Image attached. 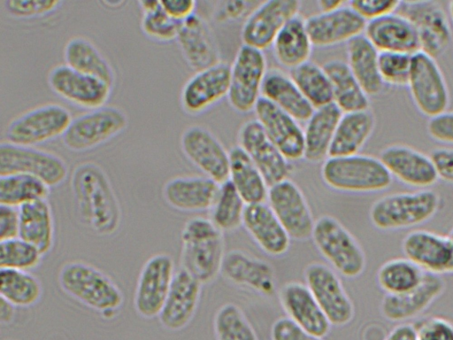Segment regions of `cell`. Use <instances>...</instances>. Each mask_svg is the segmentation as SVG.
Here are the masks:
<instances>
[{"instance_id":"cell-10","label":"cell","mask_w":453,"mask_h":340,"mask_svg":"<svg viewBox=\"0 0 453 340\" xmlns=\"http://www.w3.org/2000/svg\"><path fill=\"white\" fill-rule=\"evenodd\" d=\"M407 87L416 109L428 119L448 110L449 89L434 58L422 51L412 55Z\"/></svg>"},{"instance_id":"cell-58","label":"cell","mask_w":453,"mask_h":340,"mask_svg":"<svg viewBox=\"0 0 453 340\" xmlns=\"http://www.w3.org/2000/svg\"><path fill=\"white\" fill-rule=\"evenodd\" d=\"M19 209L0 205V241L19 236Z\"/></svg>"},{"instance_id":"cell-47","label":"cell","mask_w":453,"mask_h":340,"mask_svg":"<svg viewBox=\"0 0 453 340\" xmlns=\"http://www.w3.org/2000/svg\"><path fill=\"white\" fill-rule=\"evenodd\" d=\"M213 328L217 340H258L243 311L234 303H226L219 308Z\"/></svg>"},{"instance_id":"cell-41","label":"cell","mask_w":453,"mask_h":340,"mask_svg":"<svg viewBox=\"0 0 453 340\" xmlns=\"http://www.w3.org/2000/svg\"><path fill=\"white\" fill-rule=\"evenodd\" d=\"M332 86L334 104L342 113L370 109V97L346 61L333 58L324 63Z\"/></svg>"},{"instance_id":"cell-12","label":"cell","mask_w":453,"mask_h":340,"mask_svg":"<svg viewBox=\"0 0 453 340\" xmlns=\"http://www.w3.org/2000/svg\"><path fill=\"white\" fill-rule=\"evenodd\" d=\"M10 174L35 176L52 188L65 181L68 166L60 156L51 151L2 142L0 175Z\"/></svg>"},{"instance_id":"cell-39","label":"cell","mask_w":453,"mask_h":340,"mask_svg":"<svg viewBox=\"0 0 453 340\" xmlns=\"http://www.w3.org/2000/svg\"><path fill=\"white\" fill-rule=\"evenodd\" d=\"M228 181L247 205L265 202L269 185L250 157L238 146L229 151Z\"/></svg>"},{"instance_id":"cell-54","label":"cell","mask_w":453,"mask_h":340,"mask_svg":"<svg viewBox=\"0 0 453 340\" xmlns=\"http://www.w3.org/2000/svg\"><path fill=\"white\" fill-rule=\"evenodd\" d=\"M257 4L251 1H220L217 2L212 18L219 24L239 20L248 14Z\"/></svg>"},{"instance_id":"cell-50","label":"cell","mask_w":453,"mask_h":340,"mask_svg":"<svg viewBox=\"0 0 453 340\" xmlns=\"http://www.w3.org/2000/svg\"><path fill=\"white\" fill-rule=\"evenodd\" d=\"M411 57L412 55L400 52H380V73L387 87H407Z\"/></svg>"},{"instance_id":"cell-36","label":"cell","mask_w":453,"mask_h":340,"mask_svg":"<svg viewBox=\"0 0 453 340\" xmlns=\"http://www.w3.org/2000/svg\"><path fill=\"white\" fill-rule=\"evenodd\" d=\"M376 118L371 109L345 112L338 122L329 157H342L360 153L372 136Z\"/></svg>"},{"instance_id":"cell-18","label":"cell","mask_w":453,"mask_h":340,"mask_svg":"<svg viewBox=\"0 0 453 340\" xmlns=\"http://www.w3.org/2000/svg\"><path fill=\"white\" fill-rule=\"evenodd\" d=\"M230 83V65L219 61L195 72L183 84L180 103L184 112L201 115L227 97Z\"/></svg>"},{"instance_id":"cell-30","label":"cell","mask_w":453,"mask_h":340,"mask_svg":"<svg viewBox=\"0 0 453 340\" xmlns=\"http://www.w3.org/2000/svg\"><path fill=\"white\" fill-rule=\"evenodd\" d=\"M220 184L205 175H180L169 179L162 194L172 208L180 212L211 210Z\"/></svg>"},{"instance_id":"cell-34","label":"cell","mask_w":453,"mask_h":340,"mask_svg":"<svg viewBox=\"0 0 453 340\" xmlns=\"http://www.w3.org/2000/svg\"><path fill=\"white\" fill-rule=\"evenodd\" d=\"M342 112L331 104L314 109L303 128L304 156L310 163L324 162L328 157Z\"/></svg>"},{"instance_id":"cell-2","label":"cell","mask_w":453,"mask_h":340,"mask_svg":"<svg viewBox=\"0 0 453 340\" xmlns=\"http://www.w3.org/2000/svg\"><path fill=\"white\" fill-rule=\"evenodd\" d=\"M58 282L66 295L80 304L111 319L120 309L124 296L116 282L99 268L81 260L65 263Z\"/></svg>"},{"instance_id":"cell-17","label":"cell","mask_w":453,"mask_h":340,"mask_svg":"<svg viewBox=\"0 0 453 340\" xmlns=\"http://www.w3.org/2000/svg\"><path fill=\"white\" fill-rule=\"evenodd\" d=\"M266 201L290 238L305 241L311 237L316 220L295 182L286 179L270 186Z\"/></svg>"},{"instance_id":"cell-1","label":"cell","mask_w":453,"mask_h":340,"mask_svg":"<svg viewBox=\"0 0 453 340\" xmlns=\"http://www.w3.org/2000/svg\"><path fill=\"white\" fill-rule=\"evenodd\" d=\"M70 184L81 221L97 236L113 235L120 226L121 208L104 170L96 162H81L73 168Z\"/></svg>"},{"instance_id":"cell-49","label":"cell","mask_w":453,"mask_h":340,"mask_svg":"<svg viewBox=\"0 0 453 340\" xmlns=\"http://www.w3.org/2000/svg\"><path fill=\"white\" fill-rule=\"evenodd\" d=\"M43 254L19 236L0 241V268L29 271L37 267Z\"/></svg>"},{"instance_id":"cell-24","label":"cell","mask_w":453,"mask_h":340,"mask_svg":"<svg viewBox=\"0 0 453 340\" xmlns=\"http://www.w3.org/2000/svg\"><path fill=\"white\" fill-rule=\"evenodd\" d=\"M220 274L229 282L248 288L270 298L276 292L277 279L273 267L266 261L241 250H232L224 256Z\"/></svg>"},{"instance_id":"cell-6","label":"cell","mask_w":453,"mask_h":340,"mask_svg":"<svg viewBox=\"0 0 453 340\" xmlns=\"http://www.w3.org/2000/svg\"><path fill=\"white\" fill-rule=\"evenodd\" d=\"M311 238L319 253L341 275L352 279L365 271L366 258L363 248L336 218L331 215L319 217Z\"/></svg>"},{"instance_id":"cell-15","label":"cell","mask_w":453,"mask_h":340,"mask_svg":"<svg viewBox=\"0 0 453 340\" xmlns=\"http://www.w3.org/2000/svg\"><path fill=\"white\" fill-rule=\"evenodd\" d=\"M174 274V262L166 253L154 254L145 261L134 294V307L141 317L152 319L159 315Z\"/></svg>"},{"instance_id":"cell-61","label":"cell","mask_w":453,"mask_h":340,"mask_svg":"<svg viewBox=\"0 0 453 340\" xmlns=\"http://www.w3.org/2000/svg\"><path fill=\"white\" fill-rule=\"evenodd\" d=\"M15 309L12 304L4 298L0 299V322L2 325L10 324L15 316Z\"/></svg>"},{"instance_id":"cell-25","label":"cell","mask_w":453,"mask_h":340,"mask_svg":"<svg viewBox=\"0 0 453 340\" xmlns=\"http://www.w3.org/2000/svg\"><path fill=\"white\" fill-rule=\"evenodd\" d=\"M175 40L186 63L195 72L221 61L214 33L199 14L195 13L180 23Z\"/></svg>"},{"instance_id":"cell-11","label":"cell","mask_w":453,"mask_h":340,"mask_svg":"<svg viewBox=\"0 0 453 340\" xmlns=\"http://www.w3.org/2000/svg\"><path fill=\"white\" fill-rule=\"evenodd\" d=\"M414 26L420 51L436 58L441 56L453 40L448 12L436 1H403L396 11Z\"/></svg>"},{"instance_id":"cell-28","label":"cell","mask_w":453,"mask_h":340,"mask_svg":"<svg viewBox=\"0 0 453 340\" xmlns=\"http://www.w3.org/2000/svg\"><path fill=\"white\" fill-rule=\"evenodd\" d=\"M202 283L180 268L158 315L163 328L171 331L184 328L192 321L199 305Z\"/></svg>"},{"instance_id":"cell-16","label":"cell","mask_w":453,"mask_h":340,"mask_svg":"<svg viewBox=\"0 0 453 340\" xmlns=\"http://www.w3.org/2000/svg\"><path fill=\"white\" fill-rule=\"evenodd\" d=\"M297 0H269L257 3L244 19L241 27L242 44L260 50L271 47L281 28L300 14Z\"/></svg>"},{"instance_id":"cell-43","label":"cell","mask_w":453,"mask_h":340,"mask_svg":"<svg viewBox=\"0 0 453 340\" xmlns=\"http://www.w3.org/2000/svg\"><path fill=\"white\" fill-rule=\"evenodd\" d=\"M426 272L407 258L392 259L378 269L379 287L388 295H400L418 286Z\"/></svg>"},{"instance_id":"cell-27","label":"cell","mask_w":453,"mask_h":340,"mask_svg":"<svg viewBox=\"0 0 453 340\" xmlns=\"http://www.w3.org/2000/svg\"><path fill=\"white\" fill-rule=\"evenodd\" d=\"M446 282L439 274L426 273L421 283L400 295L385 294L381 315L393 322H404L423 313L444 292Z\"/></svg>"},{"instance_id":"cell-57","label":"cell","mask_w":453,"mask_h":340,"mask_svg":"<svg viewBox=\"0 0 453 340\" xmlns=\"http://www.w3.org/2000/svg\"><path fill=\"white\" fill-rule=\"evenodd\" d=\"M430 157L439 179L453 184V146L435 148Z\"/></svg>"},{"instance_id":"cell-55","label":"cell","mask_w":453,"mask_h":340,"mask_svg":"<svg viewBox=\"0 0 453 340\" xmlns=\"http://www.w3.org/2000/svg\"><path fill=\"white\" fill-rule=\"evenodd\" d=\"M426 132L433 140L453 146V110H447L429 118Z\"/></svg>"},{"instance_id":"cell-13","label":"cell","mask_w":453,"mask_h":340,"mask_svg":"<svg viewBox=\"0 0 453 340\" xmlns=\"http://www.w3.org/2000/svg\"><path fill=\"white\" fill-rule=\"evenodd\" d=\"M304 279L331 325L342 327L352 321L354 304L338 274L331 267L312 262L304 269Z\"/></svg>"},{"instance_id":"cell-60","label":"cell","mask_w":453,"mask_h":340,"mask_svg":"<svg viewBox=\"0 0 453 340\" xmlns=\"http://www.w3.org/2000/svg\"><path fill=\"white\" fill-rule=\"evenodd\" d=\"M383 340H418L415 325L401 323L395 327Z\"/></svg>"},{"instance_id":"cell-40","label":"cell","mask_w":453,"mask_h":340,"mask_svg":"<svg viewBox=\"0 0 453 340\" xmlns=\"http://www.w3.org/2000/svg\"><path fill=\"white\" fill-rule=\"evenodd\" d=\"M65 64L71 68L98 78L111 87L116 80L114 68L95 43L84 36H73L64 47Z\"/></svg>"},{"instance_id":"cell-20","label":"cell","mask_w":453,"mask_h":340,"mask_svg":"<svg viewBox=\"0 0 453 340\" xmlns=\"http://www.w3.org/2000/svg\"><path fill=\"white\" fill-rule=\"evenodd\" d=\"M47 82L58 97L88 110L105 105L112 89L105 81L76 71L65 64L53 66L48 73Z\"/></svg>"},{"instance_id":"cell-23","label":"cell","mask_w":453,"mask_h":340,"mask_svg":"<svg viewBox=\"0 0 453 340\" xmlns=\"http://www.w3.org/2000/svg\"><path fill=\"white\" fill-rule=\"evenodd\" d=\"M305 25L313 47L326 48L364 35L366 21L346 3L333 12L310 15Z\"/></svg>"},{"instance_id":"cell-19","label":"cell","mask_w":453,"mask_h":340,"mask_svg":"<svg viewBox=\"0 0 453 340\" xmlns=\"http://www.w3.org/2000/svg\"><path fill=\"white\" fill-rule=\"evenodd\" d=\"M237 144L253 161L270 186L289 179L293 166L255 120L241 124L236 135Z\"/></svg>"},{"instance_id":"cell-51","label":"cell","mask_w":453,"mask_h":340,"mask_svg":"<svg viewBox=\"0 0 453 340\" xmlns=\"http://www.w3.org/2000/svg\"><path fill=\"white\" fill-rule=\"evenodd\" d=\"M62 2L56 0H7L4 9L16 19H34L43 17L58 8Z\"/></svg>"},{"instance_id":"cell-62","label":"cell","mask_w":453,"mask_h":340,"mask_svg":"<svg viewBox=\"0 0 453 340\" xmlns=\"http://www.w3.org/2000/svg\"><path fill=\"white\" fill-rule=\"evenodd\" d=\"M345 4V2L338 0H319L317 2L320 12H333L343 6Z\"/></svg>"},{"instance_id":"cell-46","label":"cell","mask_w":453,"mask_h":340,"mask_svg":"<svg viewBox=\"0 0 453 340\" xmlns=\"http://www.w3.org/2000/svg\"><path fill=\"white\" fill-rule=\"evenodd\" d=\"M246 205L232 183L226 181L220 184L209 219L220 231H234L242 225Z\"/></svg>"},{"instance_id":"cell-4","label":"cell","mask_w":453,"mask_h":340,"mask_svg":"<svg viewBox=\"0 0 453 340\" xmlns=\"http://www.w3.org/2000/svg\"><path fill=\"white\" fill-rule=\"evenodd\" d=\"M320 174L327 187L346 193L379 192L389 188L393 181L379 157L361 153L328 157Z\"/></svg>"},{"instance_id":"cell-38","label":"cell","mask_w":453,"mask_h":340,"mask_svg":"<svg viewBox=\"0 0 453 340\" xmlns=\"http://www.w3.org/2000/svg\"><path fill=\"white\" fill-rule=\"evenodd\" d=\"M19 209V236L35 245L43 255L54 245L55 224L50 205L39 199L21 205Z\"/></svg>"},{"instance_id":"cell-56","label":"cell","mask_w":453,"mask_h":340,"mask_svg":"<svg viewBox=\"0 0 453 340\" xmlns=\"http://www.w3.org/2000/svg\"><path fill=\"white\" fill-rule=\"evenodd\" d=\"M272 340H323L310 334L288 317L276 320L271 328Z\"/></svg>"},{"instance_id":"cell-29","label":"cell","mask_w":453,"mask_h":340,"mask_svg":"<svg viewBox=\"0 0 453 340\" xmlns=\"http://www.w3.org/2000/svg\"><path fill=\"white\" fill-rule=\"evenodd\" d=\"M279 301L287 317L300 328L318 337L327 336L331 323L306 284H284L279 291Z\"/></svg>"},{"instance_id":"cell-21","label":"cell","mask_w":453,"mask_h":340,"mask_svg":"<svg viewBox=\"0 0 453 340\" xmlns=\"http://www.w3.org/2000/svg\"><path fill=\"white\" fill-rule=\"evenodd\" d=\"M379 158L393 178L418 189H429L439 180L430 155L410 145L388 144L381 149Z\"/></svg>"},{"instance_id":"cell-44","label":"cell","mask_w":453,"mask_h":340,"mask_svg":"<svg viewBox=\"0 0 453 340\" xmlns=\"http://www.w3.org/2000/svg\"><path fill=\"white\" fill-rule=\"evenodd\" d=\"M0 296L16 307L37 304L42 295L40 280L29 271L1 268Z\"/></svg>"},{"instance_id":"cell-64","label":"cell","mask_w":453,"mask_h":340,"mask_svg":"<svg viewBox=\"0 0 453 340\" xmlns=\"http://www.w3.org/2000/svg\"><path fill=\"white\" fill-rule=\"evenodd\" d=\"M447 236H448V239L449 241V243H450V246H451V249H452V252H453V228H452V229L450 230V232L449 233V235ZM452 273H453V261H452L450 274H452Z\"/></svg>"},{"instance_id":"cell-8","label":"cell","mask_w":453,"mask_h":340,"mask_svg":"<svg viewBox=\"0 0 453 340\" xmlns=\"http://www.w3.org/2000/svg\"><path fill=\"white\" fill-rule=\"evenodd\" d=\"M128 125L126 112L117 106L104 105L73 118L63 144L70 151L93 150L121 134Z\"/></svg>"},{"instance_id":"cell-3","label":"cell","mask_w":453,"mask_h":340,"mask_svg":"<svg viewBox=\"0 0 453 340\" xmlns=\"http://www.w3.org/2000/svg\"><path fill=\"white\" fill-rule=\"evenodd\" d=\"M180 240V268L202 284L213 282L226 254L223 232L210 219L196 216L184 224Z\"/></svg>"},{"instance_id":"cell-33","label":"cell","mask_w":453,"mask_h":340,"mask_svg":"<svg viewBox=\"0 0 453 340\" xmlns=\"http://www.w3.org/2000/svg\"><path fill=\"white\" fill-rule=\"evenodd\" d=\"M261 97L299 122L305 123L314 112V108L303 97L289 73L277 67L268 69Z\"/></svg>"},{"instance_id":"cell-63","label":"cell","mask_w":453,"mask_h":340,"mask_svg":"<svg viewBox=\"0 0 453 340\" xmlns=\"http://www.w3.org/2000/svg\"><path fill=\"white\" fill-rule=\"evenodd\" d=\"M448 15L453 28V1H450L448 5Z\"/></svg>"},{"instance_id":"cell-5","label":"cell","mask_w":453,"mask_h":340,"mask_svg":"<svg viewBox=\"0 0 453 340\" xmlns=\"http://www.w3.org/2000/svg\"><path fill=\"white\" fill-rule=\"evenodd\" d=\"M440 205V195L431 189L391 193L372 204L369 218L382 231L405 229L430 220Z\"/></svg>"},{"instance_id":"cell-26","label":"cell","mask_w":453,"mask_h":340,"mask_svg":"<svg viewBox=\"0 0 453 340\" xmlns=\"http://www.w3.org/2000/svg\"><path fill=\"white\" fill-rule=\"evenodd\" d=\"M402 250L408 259L426 273L450 274L453 252L447 236L414 229L403 237Z\"/></svg>"},{"instance_id":"cell-59","label":"cell","mask_w":453,"mask_h":340,"mask_svg":"<svg viewBox=\"0 0 453 340\" xmlns=\"http://www.w3.org/2000/svg\"><path fill=\"white\" fill-rule=\"evenodd\" d=\"M160 3L165 12L178 22L196 13V2L193 0H163Z\"/></svg>"},{"instance_id":"cell-7","label":"cell","mask_w":453,"mask_h":340,"mask_svg":"<svg viewBox=\"0 0 453 340\" xmlns=\"http://www.w3.org/2000/svg\"><path fill=\"white\" fill-rule=\"evenodd\" d=\"M72 120L69 110L60 104L35 106L10 120L5 128L6 142L35 147L62 136Z\"/></svg>"},{"instance_id":"cell-45","label":"cell","mask_w":453,"mask_h":340,"mask_svg":"<svg viewBox=\"0 0 453 340\" xmlns=\"http://www.w3.org/2000/svg\"><path fill=\"white\" fill-rule=\"evenodd\" d=\"M50 187L26 174L0 175V205L19 208L39 199H47Z\"/></svg>"},{"instance_id":"cell-31","label":"cell","mask_w":453,"mask_h":340,"mask_svg":"<svg viewBox=\"0 0 453 340\" xmlns=\"http://www.w3.org/2000/svg\"><path fill=\"white\" fill-rule=\"evenodd\" d=\"M364 35L379 52L413 55L420 51L414 26L397 12L366 22Z\"/></svg>"},{"instance_id":"cell-32","label":"cell","mask_w":453,"mask_h":340,"mask_svg":"<svg viewBox=\"0 0 453 340\" xmlns=\"http://www.w3.org/2000/svg\"><path fill=\"white\" fill-rule=\"evenodd\" d=\"M242 225L269 256L280 257L288 251L291 238L266 202L247 205Z\"/></svg>"},{"instance_id":"cell-14","label":"cell","mask_w":453,"mask_h":340,"mask_svg":"<svg viewBox=\"0 0 453 340\" xmlns=\"http://www.w3.org/2000/svg\"><path fill=\"white\" fill-rule=\"evenodd\" d=\"M180 145L187 159L203 175L219 184L228 181L229 151L208 128L199 124L187 127Z\"/></svg>"},{"instance_id":"cell-22","label":"cell","mask_w":453,"mask_h":340,"mask_svg":"<svg viewBox=\"0 0 453 340\" xmlns=\"http://www.w3.org/2000/svg\"><path fill=\"white\" fill-rule=\"evenodd\" d=\"M253 112L255 120L288 161L303 158V128L298 120L262 97Z\"/></svg>"},{"instance_id":"cell-53","label":"cell","mask_w":453,"mask_h":340,"mask_svg":"<svg viewBox=\"0 0 453 340\" xmlns=\"http://www.w3.org/2000/svg\"><path fill=\"white\" fill-rule=\"evenodd\" d=\"M348 4L366 22L395 12L400 1L389 0H354Z\"/></svg>"},{"instance_id":"cell-35","label":"cell","mask_w":453,"mask_h":340,"mask_svg":"<svg viewBox=\"0 0 453 340\" xmlns=\"http://www.w3.org/2000/svg\"><path fill=\"white\" fill-rule=\"evenodd\" d=\"M379 54L364 35L346 43L348 66L369 97L380 96L387 88L380 73Z\"/></svg>"},{"instance_id":"cell-9","label":"cell","mask_w":453,"mask_h":340,"mask_svg":"<svg viewBox=\"0 0 453 340\" xmlns=\"http://www.w3.org/2000/svg\"><path fill=\"white\" fill-rule=\"evenodd\" d=\"M267 61L263 50L242 44L230 65L227 101L233 110L249 113L261 97Z\"/></svg>"},{"instance_id":"cell-42","label":"cell","mask_w":453,"mask_h":340,"mask_svg":"<svg viewBox=\"0 0 453 340\" xmlns=\"http://www.w3.org/2000/svg\"><path fill=\"white\" fill-rule=\"evenodd\" d=\"M288 73L314 109L334 104L331 82L323 66L309 60Z\"/></svg>"},{"instance_id":"cell-37","label":"cell","mask_w":453,"mask_h":340,"mask_svg":"<svg viewBox=\"0 0 453 340\" xmlns=\"http://www.w3.org/2000/svg\"><path fill=\"white\" fill-rule=\"evenodd\" d=\"M276 61L289 70L311 60L313 44L308 34L305 18H292L279 32L272 46Z\"/></svg>"},{"instance_id":"cell-48","label":"cell","mask_w":453,"mask_h":340,"mask_svg":"<svg viewBox=\"0 0 453 340\" xmlns=\"http://www.w3.org/2000/svg\"><path fill=\"white\" fill-rule=\"evenodd\" d=\"M142 11L141 29L150 39L167 42L176 39L181 22L172 19L160 1H139Z\"/></svg>"},{"instance_id":"cell-52","label":"cell","mask_w":453,"mask_h":340,"mask_svg":"<svg viewBox=\"0 0 453 340\" xmlns=\"http://www.w3.org/2000/svg\"><path fill=\"white\" fill-rule=\"evenodd\" d=\"M418 340H453V322L433 316L415 325Z\"/></svg>"}]
</instances>
